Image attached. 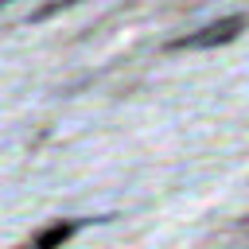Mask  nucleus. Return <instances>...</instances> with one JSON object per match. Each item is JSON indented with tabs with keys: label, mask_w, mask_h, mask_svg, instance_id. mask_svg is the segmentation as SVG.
I'll use <instances>...</instances> for the list:
<instances>
[{
	"label": "nucleus",
	"mask_w": 249,
	"mask_h": 249,
	"mask_svg": "<svg viewBox=\"0 0 249 249\" xmlns=\"http://www.w3.org/2000/svg\"><path fill=\"white\" fill-rule=\"evenodd\" d=\"M241 27H245V16H230V19H218V23L202 27L198 35H183V39H175L171 47H214V43H230Z\"/></svg>",
	"instance_id": "1"
},
{
	"label": "nucleus",
	"mask_w": 249,
	"mask_h": 249,
	"mask_svg": "<svg viewBox=\"0 0 249 249\" xmlns=\"http://www.w3.org/2000/svg\"><path fill=\"white\" fill-rule=\"evenodd\" d=\"M70 233H74V222H54V226H47V230L39 233L35 249H58V245H62Z\"/></svg>",
	"instance_id": "2"
}]
</instances>
